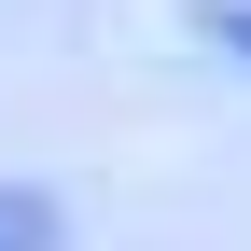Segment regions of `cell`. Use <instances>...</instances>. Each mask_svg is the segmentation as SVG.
<instances>
[{"label":"cell","instance_id":"obj_1","mask_svg":"<svg viewBox=\"0 0 251 251\" xmlns=\"http://www.w3.org/2000/svg\"><path fill=\"white\" fill-rule=\"evenodd\" d=\"M56 237H70V209L42 181H0V251H56Z\"/></svg>","mask_w":251,"mask_h":251}]
</instances>
